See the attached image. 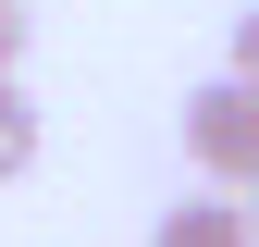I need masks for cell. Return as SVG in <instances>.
I'll return each instance as SVG.
<instances>
[{
    "instance_id": "6da1fadb",
    "label": "cell",
    "mask_w": 259,
    "mask_h": 247,
    "mask_svg": "<svg viewBox=\"0 0 259 247\" xmlns=\"http://www.w3.org/2000/svg\"><path fill=\"white\" fill-rule=\"evenodd\" d=\"M185 161H198V185L247 198L259 185V87H235V74L185 87Z\"/></svg>"
},
{
    "instance_id": "7a4b0ae2",
    "label": "cell",
    "mask_w": 259,
    "mask_h": 247,
    "mask_svg": "<svg viewBox=\"0 0 259 247\" xmlns=\"http://www.w3.org/2000/svg\"><path fill=\"white\" fill-rule=\"evenodd\" d=\"M148 247H259V210L222 198V185H185V198L148 223Z\"/></svg>"
},
{
    "instance_id": "3957f363",
    "label": "cell",
    "mask_w": 259,
    "mask_h": 247,
    "mask_svg": "<svg viewBox=\"0 0 259 247\" xmlns=\"http://www.w3.org/2000/svg\"><path fill=\"white\" fill-rule=\"evenodd\" d=\"M37 161V99H25V74H0V185Z\"/></svg>"
},
{
    "instance_id": "277c9868",
    "label": "cell",
    "mask_w": 259,
    "mask_h": 247,
    "mask_svg": "<svg viewBox=\"0 0 259 247\" xmlns=\"http://www.w3.org/2000/svg\"><path fill=\"white\" fill-rule=\"evenodd\" d=\"M235 87H259V13H235V62H222Z\"/></svg>"
},
{
    "instance_id": "5b68a950",
    "label": "cell",
    "mask_w": 259,
    "mask_h": 247,
    "mask_svg": "<svg viewBox=\"0 0 259 247\" xmlns=\"http://www.w3.org/2000/svg\"><path fill=\"white\" fill-rule=\"evenodd\" d=\"M25 62V0H0V74Z\"/></svg>"
},
{
    "instance_id": "8992f818",
    "label": "cell",
    "mask_w": 259,
    "mask_h": 247,
    "mask_svg": "<svg viewBox=\"0 0 259 247\" xmlns=\"http://www.w3.org/2000/svg\"><path fill=\"white\" fill-rule=\"evenodd\" d=\"M247 210H259V185H247Z\"/></svg>"
}]
</instances>
